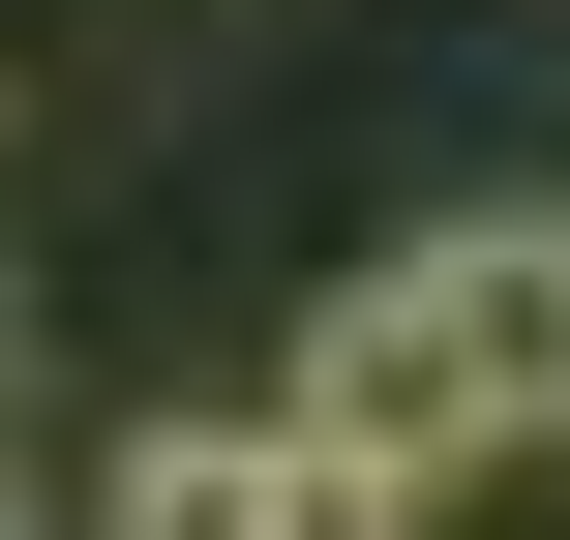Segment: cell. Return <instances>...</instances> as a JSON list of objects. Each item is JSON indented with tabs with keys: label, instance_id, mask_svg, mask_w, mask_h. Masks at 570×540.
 I'll return each mask as SVG.
<instances>
[{
	"label": "cell",
	"instance_id": "cell-1",
	"mask_svg": "<svg viewBox=\"0 0 570 540\" xmlns=\"http://www.w3.org/2000/svg\"><path fill=\"white\" fill-rule=\"evenodd\" d=\"M301 421L451 481V451H570V210H481V240H391L331 331H301Z\"/></svg>",
	"mask_w": 570,
	"mask_h": 540
},
{
	"label": "cell",
	"instance_id": "cell-2",
	"mask_svg": "<svg viewBox=\"0 0 570 540\" xmlns=\"http://www.w3.org/2000/svg\"><path fill=\"white\" fill-rule=\"evenodd\" d=\"M90 540H421V481L271 391V421H150V451L90 481Z\"/></svg>",
	"mask_w": 570,
	"mask_h": 540
},
{
	"label": "cell",
	"instance_id": "cell-3",
	"mask_svg": "<svg viewBox=\"0 0 570 540\" xmlns=\"http://www.w3.org/2000/svg\"><path fill=\"white\" fill-rule=\"evenodd\" d=\"M0 331H30V301H0Z\"/></svg>",
	"mask_w": 570,
	"mask_h": 540
}]
</instances>
